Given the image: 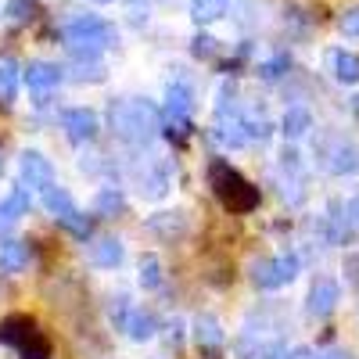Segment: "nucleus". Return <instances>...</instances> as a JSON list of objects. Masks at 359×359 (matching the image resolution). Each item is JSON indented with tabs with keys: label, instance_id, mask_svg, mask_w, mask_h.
I'll return each mask as SVG.
<instances>
[{
	"label": "nucleus",
	"instance_id": "nucleus-33",
	"mask_svg": "<svg viewBox=\"0 0 359 359\" xmlns=\"http://www.w3.org/2000/svg\"><path fill=\"white\" fill-rule=\"evenodd\" d=\"M352 111H355V115H359V97H352Z\"/></svg>",
	"mask_w": 359,
	"mask_h": 359
},
{
	"label": "nucleus",
	"instance_id": "nucleus-2",
	"mask_svg": "<svg viewBox=\"0 0 359 359\" xmlns=\"http://www.w3.org/2000/svg\"><path fill=\"white\" fill-rule=\"evenodd\" d=\"M62 40H65L72 57H101L108 47L118 43V33L101 15H76L72 22H65Z\"/></svg>",
	"mask_w": 359,
	"mask_h": 359
},
{
	"label": "nucleus",
	"instance_id": "nucleus-9",
	"mask_svg": "<svg viewBox=\"0 0 359 359\" xmlns=\"http://www.w3.org/2000/svg\"><path fill=\"white\" fill-rule=\"evenodd\" d=\"M320 158H323V165L331 172H355L359 169V151L341 137H331V144H323Z\"/></svg>",
	"mask_w": 359,
	"mask_h": 359
},
{
	"label": "nucleus",
	"instance_id": "nucleus-21",
	"mask_svg": "<svg viewBox=\"0 0 359 359\" xmlns=\"http://www.w3.org/2000/svg\"><path fill=\"white\" fill-rule=\"evenodd\" d=\"M123 205H126V201H123V191H118V187H101L97 198H94V212L108 219V216H115V212H123Z\"/></svg>",
	"mask_w": 359,
	"mask_h": 359
},
{
	"label": "nucleus",
	"instance_id": "nucleus-24",
	"mask_svg": "<svg viewBox=\"0 0 359 359\" xmlns=\"http://www.w3.org/2000/svg\"><path fill=\"white\" fill-rule=\"evenodd\" d=\"M162 284V262H158V255H144L140 259V287H158Z\"/></svg>",
	"mask_w": 359,
	"mask_h": 359
},
{
	"label": "nucleus",
	"instance_id": "nucleus-27",
	"mask_svg": "<svg viewBox=\"0 0 359 359\" xmlns=\"http://www.w3.org/2000/svg\"><path fill=\"white\" fill-rule=\"evenodd\" d=\"M108 313H111V320H115L118 327H123V323H126V316L133 313V309H130V298H115V302H111V309H108Z\"/></svg>",
	"mask_w": 359,
	"mask_h": 359
},
{
	"label": "nucleus",
	"instance_id": "nucleus-15",
	"mask_svg": "<svg viewBox=\"0 0 359 359\" xmlns=\"http://www.w3.org/2000/svg\"><path fill=\"white\" fill-rule=\"evenodd\" d=\"M90 262L101 266V269H115L118 262H123V241H115V237H101V241L90 245Z\"/></svg>",
	"mask_w": 359,
	"mask_h": 359
},
{
	"label": "nucleus",
	"instance_id": "nucleus-25",
	"mask_svg": "<svg viewBox=\"0 0 359 359\" xmlns=\"http://www.w3.org/2000/svg\"><path fill=\"white\" fill-rule=\"evenodd\" d=\"M287 65H291V62H287V54H277L273 62H266V65L259 69V76H262V79H280V76L287 72Z\"/></svg>",
	"mask_w": 359,
	"mask_h": 359
},
{
	"label": "nucleus",
	"instance_id": "nucleus-19",
	"mask_svg": "<svg viewBox=\"0 0 359 359\" xmlns=\"http://www.w3.org/2000/svg\"><path fill=\"white\" fill-rule=\"evenodd\" d=\"M194 338H198L201 348H223V331H219L216 316H198L194 320Z\"/></svg>",
	"mask_w": 359,
	"mask_h": 359
},
{
	"label": "nucleus",
	"instance_id": "nucleus-35",
	"mask_svg": "<svg viewBox=\"0 0 359 359\" xmlns=\"http://www.w3.org/2000/svg\"><path fill=\"white\" fill-rule=\"evenodd\" d=\"M0 169H4V158H0Z\"/></svg>",
	"mask_w": 359,
	"mask_h": 359
},
{
	"label": "nucleus",
	"instance_id": "nucleus-12",
	"mask_svg": "<svg viewBox=\"0 0 359 359\" xmlns=\"http://www.w3.org/2000/svg\"><path fill=\"white\" fill-rule=\"evenodd\" d=\"M334 306H338V284L334 280H316L313 291H309V302H306L309 316H331Z\"/></svg>",
	"mask_w": 359,
	"mask_h": 359
},
{
	"label": "nucleus",
	"instance_id": "nucleus-26",
	"mask_svg": "<svg viewBox=\"0 0 359 359\" xmlns=\"http://www.w3.org/2000/svg\"><path fill=\"white\" fill-rule=\"evenodd\" d=\"M33 11V0H8V18L11 22H25Z\"/></svg>",
	"mask_w": 359,
	"mask_h": 359
},
{
	"label": "nucleus",
	"instance_id": "nucleus-1",
	"mask_svg": "<svg viewBox=\"0 0 359 359\" xmlns=\"http://www.w3.org/2000/svg\"><path fill=\"white\" fill-rule=\"evenodd\" d=\"M108 123H111V133L118 140H126L133 147L151 144L162 133V115L151 101H133V97L130 101H111Z\"/></svg>",
	"mask_w": 359,
	"mask_h": 359
},
{
	"label": "nucleus",
	"instance_id": "nucleus-10",
	"mask_svg": "<svg viewBox=\"0 0 359 359\" xmlns=\"http://www.w3.org/2000/svg\"><path fill=\"white\" fill-rule=\"evenodd\" d=\"M62 126H65V133H69V140H76V144H86V140H94L97 137V115L90 111V108H65L62 111Z\"/></svg>",
	"mask_w": 359,
	"mask_h": 359
},
{
	"label": "nucleus",
	"instance_id": "nucleus-23",
	"mask_svg": "<svg viewBox=\"0 0 359 359\" xmlns=\"http://www.w3.org/2000/svg\"><path fill=\"white\" fill-rule=\"evenodd\" d=\"M334 76L341 79V83H355L359 79V57L355 54H348V50H334Z\"/></svg>",
	"mask_w": 359,
	"mask_h": 359
},
{
	"label": "nucleus",
	"instance_id": "nucleus-29",
	"mask_svg": "<svg viewBox=\"0 0 359 359\" xmlns=\"http://www.w3.org/2000/svg\"><path fill=\"white\" fill-rule=\"evenodd\" d=\"M194 54H212V40H208V36H198V40H194Z\"/></svg>",
	"mask_w": 359,
	"mask_h": 359
},
{
	"label": "nucleus",
	"instance_id": "nucleus-4",
	"mask_svg": "<svg viewBox=\"0 0 359 359\" xmlns=\"http://www.w3.org/2000/svg\"><path fill=\"white\" fill-rule=\"evenodd\" d=\"M0 341L11 345L18 359H50V345L29 316H8L0 323Z\"/></svg>",
	"mask_w": 359,
	"mask_h": 359
},
{
	"label": "nucleus",
	"instance_id": "nucleus-7",
	"mask_svg": "<svg viewBox=\"0 0 359 359\" xmlns=\"http://www.w3.org/2000/svg\"><path fill=\"white\" fill-rule=\"evenodd\" d=\"M194 108V90L184 79H172L165 90V118H169V133H184L187 130V115Z\"/></svg>",
	"mask_w": 359,
	"mask_h": 359
},
{
	"label": "nucleus",
	"instance_id": "nucleus-18",
	"mask_svg": "<svg viewBox=\"0 0 359 359\" xmlns=\"http://www.w3.org/2000/svg\"><path fill=\"white\" fill-rule=\"evenodd\" d=\"M123 331L133 338V341H147V338H155V316L151 313H144V309H133L123 323Z\"/></svg>",
	"mask_w": 359,
	"mask_h": 359
},
{
	"label": "nucleus",
	"instance_id": "nucleus-28",
	"mask_svg": "<svg viewBox=\"0 0 359 359\" xmlns=\"http://www.w3.org/2000/svg\"><path fill=\"white\" fill-rule=\"evenodd\" d=\"M341 29H345V36H359V8L341 18Z\"/></svg>",
	"mask_w": 359,
	"mask_h": 359
},
{
	"label": "nucleus",
	"instance_id": "nucleus-17",
	"mask_svg": "<svg viewBox=\"0 0 359 359\" xmlns=\"http://www.w3.org/2000/svg\"><path fill=\"white\" fill-rule=\"evenodd\" d=\"M309 126H313V115H309L306 108H287V111H284V118H280V133H284V137H291V140L306 137V133H309Z\"/></svg>",
	"mask_w": 359,
	"mask_h": 359
},
{
	"label": "nucleus",
	"instance_id": "nucleus-34",
	"mask_svg": "<svg viewBox=\"0 0 359 359\" xmlns=\"http://www.w3.org/2000/svg\"><path fill=\"white\" fill-rule=\"evenodd\" d=\"M94 4H111V0H94Z\"/></svg>",
	"mask_w": 359,
	"mask_h": 359
},
{
	"label": "nucleus",
	"instance_id": "nucleus-8",
	"mask_svg": "<svg viewBox=\"0 0 359 359\" xmlns=\"http://www.w3.org/2000/svg\"><path fill=\"white\" fill-rule=\"evenodd\" d=\"M18 169H22V184H25V187H36L40 194H43L47 187H54V165H50L40 151H22Z\"/></svg>",
	"mask_w": 359,
	"mask_h": 359
},
{
	"label": "nucleus",
	"instance_id": "nucleus-14",
	"mask_svg": "<svg viewBox=\"0 0 359 359\" xmlns=\"http://www.w3.org/2000/svg\"><path fill=\"white\" fill-rule=\"evenodd\" d=\"M18 79H22V69H18V62L15 57H8V54H0V104H15V97H18Z\"/></svg>",
	"mask_w": 359,
	"mask_h": 359
},
{
	"label": "nucleus",
	"instance_id": "nucleus-31",
	"mask_svg": "<svg viewBox=\"0 0 359 359\" xmlns=\"http://www.w3.org/2000/svg\"><path fill=\"white\" fill-rule=\"evenodd\" d=\"M316 359H348V355H341V352H327V355H316Z\"/></svg>",
	"mask_w": 359,
	"mask_h": 359
},
{
	"label": "nucleus",
	"instance_id": "nucleus-16",
	"mask_svg": "<svg viewBox=\"0 0 359 359\" xmlns=\"http://www.w3.org/2000/svg\"><path fill=\"white\" fill-rule=\"evenodd\" d=\"M29 266V248L25 241H8L4 248H0V273H22V269Z\"/></svg>",
	"mask_w": 359,
	"mask_h": 359
},
{
	"label": "nucleus",
	"instance_id": "nucleus-5",
	"mask_svg": "<svg viewBox=\"0 0 359 359\" xmlns=\"http://www.w3.org/2000/svg\"><path fill=\"white\" fill-rule=\"evenodd\" d=\"M212 137L223 144V147H241L248 144V115H241L237 101L226 94H219V104H216V123H212Z\"/></svg>",
	"mask_w": 359,
	"mask_h": 359
},
{
	"label": "nucleus",
	"instance_id": "nucleus-3",
	"mask_svg": "<svg viewBox=\"0 0 359 359\" xmlns=\"http://www.w3.org/2000/svg\"><path fill=\"white\" fill-rule=\"evenodd\" d=\"M208 184H212L219 205L230 208V212H237V216L252 212V208L259 205V187H252L248 180L223 158H212V165H208Z\"/></svg>",
	"mask_w": 359,
	"mask_h": 359
},
{
	"label": "nucleus",
	"instance_id": "nucleus-11",
	"mask_svg": "<svg viewBox=\"0 0 359 359\" xmlns=\"http://www.w3.org/2000/svg\"><path fill=\"white\" fill-rule=\"evenodd\" d=\"M22 79L29 83V90H33V94H50V90L57 86L65 79V72L57 69V65H50V62H29L25 69H22Z\"/></svg>",
	"mask_w": 359,
	"mask_h": 359
},
{
	"label": "nucleus",
	"instance_id": "nucleus-22",
	"mask_svg": "<svg viewBox=\"0 0 359 359\" xmlns=\"http://www.w3.org/2000/svg\"><path fill=\"white\" fill-rule=\"evenodd\" d=\"M226 8H230V0H191V18L205 25V22H216Z\"/></svg>",
	"mask_w": 359,
	"mask_h": 359
},
{
	"label": "nucleus",
	"instance_id": "nucleus-13",
	"mask_svg": "<svg viewBox=\"0 0 359 359\" xmlns=\"http://www.w3.org/2000/svg\"><path fill=\"white\" fill-rule=\"evenodd\" d=\"M43 208H47V212H50L57 223H65L69 216H76V212H79L76 201H72V194H69L65 187H57V184L43 191Z\"/></svg>",
	"mask_w": 359,
	"mask_h": 359
},
{
	"label": "nucleus",
	"instance_id": "nucleus-20",
	"mask_svg": "<svg viewBox=\"0 0 359 359\" xmlns=\"http://www.w3.org/2000/svg\"><path fill=\"white\" fill-rule=\"evenodd\" d=\"M0 212H4L11 223H15V219H22V216L29 212V187H25V184L11 187V194H8L4 201H0Z\"/></svg>",
	"mask_w": 359,
	"mask_h": 359
},
{
	"label": "nucleus",
	"instance_id": "nucleus-6",
	"mask_svg": "<svg viewBox=\"0 0 359 359\" xmlns=\"http://www.w3.org/2000/svg\"><path fill=\"white\" fill-rule=\"evenodd\" d=\"M294 277H298V255L294 252H280L273 259L252 262V284L262 287V291H273V287H280Z\"/></svg>",
	"mask_w": 359,
	"mask_h": 359
},
{
	"label": "nucleus",
	"instance_id": "nucleus-32",
	"mask_svg": "<svg viewBox=\"0 0 359 359\" xmlns=\"http://www.w3.org/2000/svg\"><path fill=\"white\" fill-rule=\"evenodd\" d=\"M8 226H11V219H8L4 212H0V230H8Z\"/></svg>",
	"mask_w": 359,
	"mask_h": 359
},
{
	"label": "nucleus",
	"instance_id": "nucleus-30",
	"mask_svg": "<svg viewBox=\"0 0 359 359\" xmlns=\"http://www.w3.org/2000/svg\"><path fill=\"white\" fill-rule=\"evenodd\" d=\"M352 216H355V223H359V194L352 198Z\"/></svg>",
	"mask_w": 359,
	"mask_h": 359
}]
</instances>
